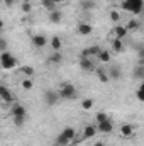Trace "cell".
<instances>
[{
    "instance_id": "obj_1",
    "label": "cell",
    "mask_w": 144,
    "mask_h": 146,
    "mask_svg": "<svg viewBox=\"0 0 144 146\" xmlns=\"http://www.w3.org/2000/svg\"><path fill=\"white\" fill-rule=\"evenodd\" d=\"M122 9L126 12H131L134 15H139L144 12V0H124Z\"/></svg>"
},
{
    "instance_id": "obj_2",
    "label": "cell",
    "mask_w": 144,
    "mask_h": 146,
    "mask_svg": "<svg viewBox=\"0 0 144 146\" xmlns=\"http://www.w3.org/2000/svg\"><path fill=\"white\" fill-rule=\"evenodd\" d=\"M75 134H76V133H75L73 127H65V129L56 136L54 143H56V146H68L73 139H75Z\"/></svg>"
},
{
    "instance_id": "obj_3",
    "label": "cell",
    "mask_w": 144,
    "mask_h": 146,
    "mask_svg": "<svg viewBox=\"0 0 144 146\" xmlns=\"http://www.w3.org/2000/svg\"><path fill=\"white\" fill-rule=\"evenodd\" d=\"M59 97H61V100H73V99H76V88H75V85L71 83H61V87H59Z\"/></svg>"
},
{
    "instance_id": "obj_4",
    "label": "cell",
    "mask_w": 144,
    "mask_h": 146,
    "mask_svg": "<svg viewBox=\"0 0 144 146\" xmlns=\"http://www.w3.org/2000/svg\"><path fill=\"white\" fill-rule=\"evenodd\" d=\"M0 65L3 70H14L17 66V58L14 54H10L9 51H3L0 54Z\"/></svg>"
},
{
    "instance_id": "obj_5",
    "label": "cell",
    "mask_w": 144,
    "mask_h": 146,
    "mask_svg": "<svg viewBox=\"0 0 144 146\" xmlns=\"http://www.w3.org/2000/svg\"><path fill=\"white\" fill-rule=\"evenodd\" d=\"M59 92L58 90H53V88H49V90H46L44 92V102H46V106H49V107H53V106H56L58 102H59Z\"/></svg>"
},
{
    "instance_id": "obj_6",
    "label": "cell",
    "mask_w": 144,
    "mask_h": 146,
    "mask_svg": "<svg viewBox=\"0 0 144 146\" xmlns=\"http://www.w3.org/2000/svg\"><path fill=\"white\" fill-rule=\"evenodd\" d=\"M78 65H80V68H81L83 72H88V73L97 70V68H95V63H93V58H85V56H80Z\"/></svg>"
},
{
    "instance_id": "obj_7",
    "label": "cell",
    "mask_w": 144,
    "mask_h": 146,
    "mask_svg": "<svg viewBox=\"0 0 144 146\" xmlns=\"http://www.w3.org/2000/svg\"><path fill=\"white\" fill-rule=\"evenodd\" d=\"M100 51H102V49H100V46L93 44V46H90V48L83 49L80 56H85V58H93V60H97V56L100 54Z\"/></svg>"
},
{
    "instance_id": "obj_8",
    "label": "cell",
    "mask_w": 144,
    "mask_h": 146,
    "mask_svg": "<svg viewBox=\"0 0 144 146\" xmlns=\"http://www.w3.org/2000/svg\"><path fill=\"white\" fill-rule=\"evenodd\" d=\"M98 133V127H97V124H87L85 127H83V139H90V138H95V134Z\"/></svg>"
},
{
    "instance_id": "obj_9",
    "label": "cell",
    "mask_w": 144,
    "mask_h": 146,
    "mask_svg": "<svg viewBox=\"0 0 144 146\" xmlns=\"http://www.w3.org/2000/svg\"><path fill=\"white\" fill-rule=\"evenodd\" d=\"M31 44L36 48V49H42L46 44H48V39L42 36V34H34L31 37Z\"/></svg>"
},
{
    "instance_id": "obj_10",
    "label": "cell",
    "mask_w": 144,
    "mask_h": 146,
    "mask_svg": "<svg viewBox=\"0 0 144 146\" xmlns=\"http://www.w3.org/2000/svg\"><path fill=\"white\" fill-rule=\"evenodd\" d=\"M10 114H12V117H26L27 119V109L24 106H20V104H14Z\"/></svg>"
},
{
    "instance_id": "obj_11",
    "label": "cell",
    "mask_w": 144,
    "mask_h": 146,
    "mask_svg": "<svg viewBox=\"0 0 144 146\" xmlns=\"http://www.w3.org/2000/svg\"><path fill=\"white\" fill-rule=\"evenodd\" d=\"M76 31H78L80 36H90V34L93 33V26H92V24H87V22H80Z\"/></svg>"
},
{
    "instance_id": "obj_12",
    "label": "cell",
    "mask_w": 144,
    "mask_h": 146,
    "mask_svg": "<svg viewBox=\"0 0 144 146\" xmlns=\"http://www.w3.org/2000/svg\"><path fill=\"white\" fill-rule=\"evenodd\" d=\"M0 99H2L5 104H12V102H14V95L9 92L7 87H0Z\"/></svg>"
},
{
    "instance_id": "obj_13",
    "label": "cell",
    "mask_w": 144,
    "mask_h": 146,
    "mask_svg": "<svg viewBox=\"0 0 144 146\" xmlns=\"http://www.w3.org/2000/svg\"><path fill=\"white\" fill-rule=\"evenodd\" d=\"M134 131H136V127H134L132 124H129V122H126V124H122V126H120V136H124V138L132 136V134H134Z\"/></svg>"
},
{
    "instance_id": "obj_14",
    "label": "cell",
    "mask_w": 144,
    "mask_h": 146,
    "mask_svg": "<svg viewBox=\"0 0 144 146\" xmlns=\"http://www.w3.org/2000/svg\"><path fill=\"white\" fill-rule=\"evenodd\" d=\"M97 127H98V133H104V134H107V133H112V129H114V124H112V121H110V119H107V121H104V122L97 124Z\"/></svg>"
},
{
    "instance_id": "obj_15",
    "label": "cell",
    "mask_w": 144,
    "mask_h": 146,
    "mask_svg": "<svg viewBox=\"0 0 144 146\" xmlns=\"http://www.w3.org/2000/svg\"><path fill=\"white\" fill-rule=\"evenodd\" d=\"M95 75H97V78H98L102 83H108V80H110L108 72L107 70H104V68H97V70H95Z\"/></svg>"
},
{
    "instance_id": "obj_16",
    "label": "cell",
    "mask_w": 144,
    "mask_h": 146,
    "mask_svg": "<svg viewBox=\"0 0 144 146\" xmlns=\"http://www.w3.org/2000/svg\"><path fill=\"white\" fill-rule=\"evenodd\" d=\"M48 61H49L51 65H59V63L63 61V56H61V53H59V51H53V54H49Z\"/></svg>"
},
{
    "instance_id": "obj_17",
    "label": "cell",
    "mask_w": 144,
    "mask_h": 146,
    "mask_svg": "<svg viewBox=\"0 0 144 146\" xmlns=\"http://www.w3.org/2000/svg\"><path fill=\"white\" fill-rule=\"evenodd\" d=\"M112 49H114L115 53H122V51H124V41L119 39V37H115V39L112 41Z\"/></svg>"
},
{
    "instance_id": "obj_18",
    "label": "cell",
    "mask_w": 144,
    "mask_h": 146,
    "mask_svg": "<svg viewBox=\"0 0 144 146\" xmlns=\"http://www.w3.org/2000/svg\"><path fill=\"white\" fill-rule=\"evenodd\" d=\"M114 34H115V37H119V39H124V37L127 36V27L117 26V27H114Z\"/></svg>"
},
{
    "instance_id": "obj_19",
    "label": "cell",
    "mask_w": 144,
    "mask_h": 146,
    "mask_svg": "<svg viewBox=\"0 0 144 146\" xmlns=\"http://www.w3.org/2000/svg\"><path fill=\"white\" fill-rule=\"evenodd\" d=\"M108 76H110V80H119V78L122 76L120 68H119V66H112V68L108 70Z\"/></svg>"
},
{
    "instance_id": "obj_20",
    "label": "cell",
    "mask_w": 144,
    "mask_h": 146,
    "mask_svg": "<svg viewBox=\"0 0 144 146\" xmlns=\"http://www.w3.org/2000/svg\"><path fill=\"white\" fill-rule=\"evenodd\" d=\"M61 19H63V15H61V12H59V10H53V12H49V21H51V22L59 24V22H61Z\"/></svg>"
},
{
    "instance_id": "obj_21",
    "label": "cell",
    "mask_w": 144,
    "mask_h": 146,
    "mask_svg": "<svg viewBox=\"0 0 144 146\" xmlns=\"http://www.w3.org/2000/svg\"><path fill=\"white\" fill-rule=\"evenodd\" d=\"M61 46H63V41L58 36H53V39H51V48H53V51H59Z\"/></svg>"
},
{
    "instance_id": "obj_22",
    "label": "cell",
    "mask_w": 144,
    "mask_h": 146,
    "mask_svg": "<svg viewBox=\"0 0 144 146\" xmlns=\"http://www.w3.org/2000/svg\"><path fill=\"white\" fill-rule=\"evenodd\" d=\"M134 78H141V80H144V65H137L136 68H134Z\"/></svg>"
},
{
    "instance_id": "obj_23",
    "label": "cell",
    "mask_w": 144,
    "mask_h": 146,
    "mask_svg": "<svg viewBox=\"0 0 144 146\" xmlns=\"http://www.w3.org/2000/svg\"><path fill=\"white\" fill-rule=\"evenodd\" d=\"M93 104H95L93 99H83V100H81V109L83 110H90L92 107H93Z\"/></svg>"
},
{
    "instance_id": "obj_24",
    "label": "cell",
    "mask_w": 144,
    "mask_h": 146,
    "mask_svg": "<svg viewBox=\"0 0 144 146\" xmlns=\"http://www.w3.org/2000/svg\"><path fill=\"white\" fill-rule=\"evenodd\" d=\"M41 3H42V7H44V9H48L49 12L56 10V3H54L53 0H41Z\"/></svg>"
},
{
    "instance_id": "obj_25",
    "label": "cell",
    "mask_w": 144,
    "mask_h": 146,
    "mask_svg": "<svg viewBox=\"0 0 144 146\" xmlns=\"http://www.w3.org/2000/svg\"><path fill=\"white\" fill-rule=\"evenodd\" d=\"M97 60H98V61H102V63H108V61H110V53L102 49V51H100V54L97 56Z\"/></svg>"
},
{
    "instance_id": "obj_26",
    "label": "cell",
    "mask_w": 144,
    "mask_h": 146,
    "mask_svg": "<svg viewBox=\"0 0 144 146\" xmlns=\"http://www.w3.org/2000/svg\"><path fill=\"white\" fill-rule=\"evenodd\" d=\"M108 115L107 112H104V110H100V112H97L95 114V121H97V124H100V122H104V121H107Z\"/></svg>"
},
{
    "instance_id": "obj_27",
    "label": "cell",
    "mask_w": 144,
    "mask_h": 146,
    "mask_svg": "<svg viewBox=\"0 0 144 146\" xmlns=\"http://www.w3.org/2000/svg\"><path fill=\"white\" fill-rule=\"evenodd\" d=\"M81 9L83 10H92V9H95V5H93L92 0H85V2H81Z\"/></svg>"
},
{
    "instance_id": "obj_28",
    "label": "cell",
    "mask_w": 144,
    "mask_h": 146,
    "mask_svg": "<svg viewBox=\"0 0 144 146\" xmlns=\"http://www.w3.org/2000/svg\"><path fill=\"white\" fill-rule=\"evenodd\" d=\"M20 9H22V12H26V14H29L31 10H32V5H31V2H22V5H20Z\"/></svg>"
},
{
    "instance_id": "obj_29",
    "label": "cell",
    "mask_w": 144,
    "mask_h": 146,
    "mask_svg": "<svg viewBox=\"0 0 144 146\" xmlns=\"http://www.w3.org/2000/svg\"><path fill=\"white\" fill-rule=\"evenodd\" d=\"M12 121H14V124L17 126V127H20V126H24V122L27 121L26 117H12Z\"/></svg>"
},
{
    "instance_id": "obj_30",
    "label": "cell",
    "mask_w": 144,
    "mask_h": 146,
    "mask_svg": "<svg viewBox=\"0 0 144 146\" xmlns=\"http://www.w3.org/2000/svg\"><path fill=\"white\" fill-rule=\"evenodd\" d=\"M20 72L24 73L26 76H32L34 75V68L32 66H24V68H20Z\"/></svg>"
},
{
    "instance_id": "obj_31",
    "label": "cell",
    "mask_w": 144,
    "mask_h": 146,
    "mask_svg": "<svg viewBox=\"0 0 144 146\" xmlns=\"http://www.w3.org/2000/svg\"><path fill=\"white\" fill-rule=\"evenodd\" d=\"M126 27H127V31H131V29H137V27H139V22L132 19V21H129V22H127V26H126Z\"/></svg>"
},
{
    "instance_id": "obj_32",
    "label": "cell",
    "mask_w": 144,
    "mask_h": 146,
    "mask_svg": "<svg viewBox=\"0 0 144 146\" xmlns=\"http://www.w3.org/2000/svg\"><path fill=\"white\" fill-rule=\"evenodd\" d=\"M110 21H114V22L120 21V14H119L117 10H112V12H110Z\"/></svg>"
},
{
    "instance_id": "obj_33",
    "label": "cell",
    "mask_w": 144,
    "mask_h": 146,
    "mask_svg": "<svg viewBox=\"0 0 144 146\" xmlns=\"http://www.w3.org/2000/svg\"><path fill=\"white\" fill-rule=\"evenodd\" d=\"M137 60H144V44L137 46Z\"/></svg>"
},
{
    "instance_id": "obj_34",
    "label": "cell",
    "mask_w": 144,
    "mask_h": 146,
    "mask_svg": "<svg viewBox=\"0 0 144 146\" xmlns=\"http://www.w3.org/2000/svg\"><path fill=\"white\" fill-rule=\"evenodd\" d=\"M22 88H24V90H31V88H32V82H31V80H24V82H22Z\"/></svg>"
},
{
    "instance_id": "obj_35",
    "label": "cell",
    "mask_w": 144,
    "mask_h": 146,
    "mask_svg": "<svg viewBox=\"0 0 144 146\" xmlns=\"http://www.w3.org/2000/svg\"><path fill=\"white\" fill-rule=\"evenodd\" d=\"M136 97H137L139 102H144V90H139V88H137V90H136Z\"/></svg>"
},
{
    "instance_id": "obj_36",
    "label": "cell",
    "mask_w": 144,
    "mask_h": 146,
    "mask_svg": "<svg viewBox=\"0 0 144 146\" xmlns=\"http://www.w3.org/2000/svg\"><path fill=\"white\" fill-rule=\"evenodd\" d=\"M0 48L5 51V48H7V41H5V37H2V39H0Z\"/></svg>"
},
{
    "instance_id": "obj_37",
    "label": "cell",
    "mask_w": 144,
    "mask_h": 146,
    "mask_svg": "<svg viewBox=\"0 0 144 146\" xmlns=\"http://www.w3.org/2000/svg\"><path fill=\"white\" fill-rule=\"evenodd\" d=\"M14 2H15V0H3V5H5V7H12Z\"/></svg>"
},
{
    "instance_id": "obj_38",
    "label": "cell",
    "mask_w": 144,
    "mask_h": 146,
    "mask_svg": "<svg viewBox=\"0 0 144 146\" xmlns=\"http://www.w3.org/2000/svg\"><path fill=\"white\" fill-rule=\"evenodd\" d=\"M93 146H107V145H105L104 141H97V143H95V145H93Z\"/></svg>"
},
{
    "instance_id": "obj_39",
    "label": "cell",
    "mask_w": 144,
    "mask_h": 146,
    "mask_svg": "<svg viewBox=\"0 0 144 146\" xmlns=\"http://www.w3.org/2000/svg\"><path fill=\"white\" fill-rule=\"evenodd\" d=\"M139 90H144V80H143V83L139 85Z\"/></svg>"
},
{
    "instance_id": "obj_40",
    "label": "cell",
    "mask_w": 144,
    "mask_h": 146,
    "mask_svg": "<svg viewBox=\"0 0 144 146\" xmlns=\"http://www.w3.org/2000/svg\"><path fill=\"white\" fill-rule=\"evenodd\" d=\"M53 2H54V3H56V5H58V3H61V2H63V0H53Z\"/></svg>"
},
{
    "instance_id": "obj_41",
    "label": "cell",
    "mask_w": 144,
    "mask_h": 146,
    "mask_svg": "<svg viewBox=\"0 0 144 146\" xmlns=\"http://www.w3.org/2000/svg\"><path fill=\"white\" fill-rule=\"evenodd\" d=\"M110 2H114V0H110Z\"/></svg>"
}]
</instances>
